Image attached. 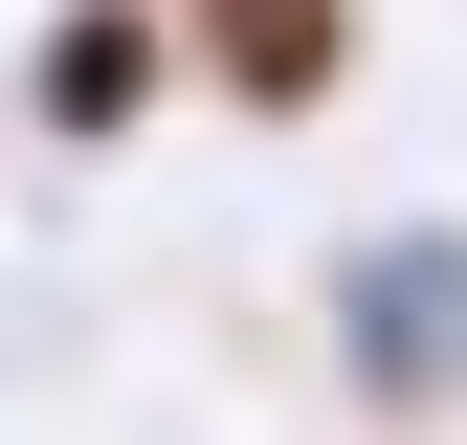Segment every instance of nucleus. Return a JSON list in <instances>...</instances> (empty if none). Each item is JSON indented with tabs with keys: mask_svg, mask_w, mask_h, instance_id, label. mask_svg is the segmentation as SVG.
<instances>
[{
	"mask_svg": "<svg viewBox=\"0 0 467 445\" xmlns=\"http://www.w3.org/2000/svg\"><path fill=\"white\" fill-rule=\"evenodd\" d=\"M312 334H334V401L357 423H467V222H357L312 267Z\"/></svg>",
	"mask_w": 467,
	"mask_h": 445,
	"instance_id": "nucleus-1",
	"label": "nucleus"
},
{
	"mask_svg": "<svg viewBox=\"0 0 467 445\" xmlns=\"http://www.w3.org/2000/svg\"><path fill=\"white\" fill-rule=\"evenodd\" d=\"M156 111H179V0H45L23 134H45V156H134Z\"/></svg>",
	"mask_w": 467,
	"mask_h": 445,
	"instance_id": "nucleus-2",
	"label": "nucleus"
},
{
	"mask_svg": "<svg viewBox=\"0 0 467 445\" xmlns=\"http://www.w3.org/2000/svg\"><path fill=\"white\" fill-rule=\"evenodd\" d=\"M179 89L267 111V134H312V111L357 89V0H179Z\"/></svg>",
	"mask_w": 467,
	"mask_h": 445,
	"instance_id": "nucleus-3",
	"label": "nucleus"
}]
</instances>
